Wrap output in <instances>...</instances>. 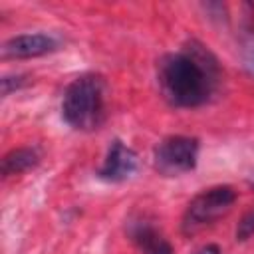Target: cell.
<instances>
[{"mask_svg": "<svg viewBox=\"0 0 254 254\" xmlns=\"http://www.w3.org/2000/svg\"><path fill=\"white\" fill-rule=\"evenodd\" d=\"M157 81L163 97L175 107H198L208 101L218 83L214 56L190 42L181 52L167 54L157 65Z\"/></svg>", "mask_w": 254, "mask_h": 254, "instance_id": "6da1fadb", "label": "cell"}, {"mask_svg": "<svg viewBox=\"0 0 254 254\" xmlns=\"http://www.w3.org/2000/svg\"><path fill=\"white\" fill-rule=\"evenodd\" d=\"M62 115L77 131H93L105 119V81L101 75L83 73L64 91Z\"/></svg>", "mask_w": 254, "mask_h": 254, "instance_id": "7a4b0ae2", "label": "cell"}, {"mask_svg": "<svg viewBox=\"0 0 254 254\" xmlns=\"http://www.w3.org/2000/svg\"><path fill=\"white\" fill-rule=\"evenodd\" d=\"M236 202V192L232 187H212L208 190H202L196 194L183 216V232L185 234H194L200 232L202 228L214 224L216 220L224 218Z\"/></svg>", "mask_w": 254, "mask_h": 254, "instance_id": "3957f363", "label": "cell"}, {"mask_svg": "<svg viewBox=\"0 0 254 254\" xmlns=\"http://www.w3.org/2000/svg\"><path fill=\"white\" fill-rule=\"evenodd\" d=\"M198 157V141L187 135H171L153 149L155 171L165 177H177L194 169Z\"/></svg>", "mask_w": 254, "mask_h": 254, "instance_id": "277c9868", "label": "cell"}, {"mask_svg": "<svg viewBox=\"0 0 254 254\" xmlns=\"http://www.w3.org/2000/svg\"><path fill=\"white\" fill-rule=\"evenodd\" d=\"M137 171V153L123 145L121 141H113L107 149V155L97 169V177L107 183H123Z\"/></svg>", "mask_w": 254, "mask_h": 254, "instance_id": "5b68a950", "label": "cell"}, {"mask_svg": "<svg viewBox=\"0 0 254 254\" xmlns=\"http://www.w3.org/2000/svg\"><path fill=\"white\" fill-rule=\"evenodd\" d=\"M58 48L56 38L48 34H22L4 42L2 56L10 60H28L54 52Z\"/></svg>", "mask_w": 254, "mask_h": 254, "instance_id": "8992f818", "label": "cell"}, {"mask_svg": "<svg viewBox=\"0 0 254 254\" xmlns=\"http://www.w3.org/2000/svg\"><path fill=\"white\" fill-rule=\"evenodd\" d=\"M131 238L143 254H173L171 244L147 222H137L131 228Z\"/></svg>", "mask_w": 254, "mask_h": 254, "instance_id": "52a82bcc", "label": "cell"}, {"mask_svg": "<svg viewBox=\"0 0 254 254\" xmlns=\"http://www.w3.org/2000/svg\"><path fill=\"white\" fill-rule=\"evenodd\" d=\"M38 151L32 149V147H20V149H12L10 153L4 155L2 159V173L6 177L10 175H20V173H26L28 169L36 167L38 165Z\"/></svg>", "mask_w": 254, "mask_h": 254, "instance_id": "ba28073f", "label": "cell"}, {"mask_svg": "<svg viewBox=\"0 0 254 254\" xmlns=\"http://www.w3.org/2000/svg\"><path fill=\"white\" fill-rule=\"evenodd\" d=\"M252 234H254V208L240 218L236 226V240H248Z\"/></svg>", "mask_w": 254, "mask_h": 254, "instance_id": "9c48e42d", "label": "cell"}, {"mask_svg": "<svg viewBox=\"0 0 254 254\" xmlns=\"http://www.w3.org/2000/svg\"><path fill=\"white\" fill-rule=\"evenodd\" d=\"M24 83H26L24 75H14V77L6 75V77H2V95H10L14 89L22 87Z\"/></svg>", "mask_w": 254, "mask_h": 254, "instance_id": "30bf717a", "label": "cell"}, {"mask_svg": "<svg viewBox=\"0 0 254 254\" xmlns=\"http://www.w3.org/2000/svg\"><path fill=\"white\" fill-rule=\"evenodd\" d=\"M194 254H220V248L216 244H206V246L198 248Z\"/></svg>", "mask_w": 254, "mask_h": 254, "instance_id": "8fae6325", "label": "cell"}]
</instances>
